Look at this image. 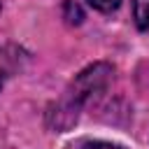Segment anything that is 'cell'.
Masks as SVG:
<instances>
[{
  "instance_id": "2",
  "label": "cell",
  "mask_w": 149,
  "mask_h": 149,
  "mask_svg": "<svg viewBox=\"0 0 149 149\" xmlns=\"http://www.w3.org/2000/svg\"><path fill=\"white\" fill-rule=\"evenodd\" d=\"M133 16L142 30H149V0H133Z\"/></svg>"
},
{
  "instance_id": "3",
  "label": "cell",
  "mask_w": 149,
  "mask_h": 149,
  "mask_svg": "<svg viewBox=\"0 0 149 149\" xmlns=\"http://www.w3.org/2000/svg\"><path fill=\"white\" fill-rule=\"evenodd\" d=\"M88 5L95 7L98 12H114L121 5V0H88Z\"/></svg>"
},
{
  "instance_id": "4",
  "label": "cell",
  "mask_w": 149,
  "mask_h": 149,
  "mask_svg": "<svg viewBox=\"0 0 149 149\" xmlns=\"http://www.w3.org/2000/svg\"><path fill=\"white\" fill-rule=\"evenodd\" d=\"M84 149H119L116 144H109V142H91V144H86Z\"/></svg>"
},
{
  "instance_id": "1",
  "label": "cell",
  "mask_w": 149,
  "mask_h": 149,
  "mask_svg": "<svg viewBox=\"0 0 149 149\" xmlns=\"http://www.w3.org/2000/svg\"><path fill=\"white\" fill-rule=\"evenodd\" d=\"M109 72H112V70H109L107 65H102V63L86 68V70L74 79V84H72V88H70L72 100H74V102H81V100H86L88 95H93V93L102 91V88H105V84H107Z\"/></svg>"
}]
</instances>
